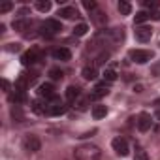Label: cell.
Segmentation results:
<instances>
[{"label": "cell", "mask_w": 160, "mask_h": 160, "mask_svg": "<svg viewBox=\"0 0 160 160\" xmlns=\"http://www.w3.org/2000/svg\"><path fill=\"white\" fill-rule=\"evenodd\" d=\"M73 156H75L77 160H100L102 151H100V147H96V145H92V143H85V145L75 147Z\"/></svg>", "instance_id": "6da1fadb"}, {"label": "cell", "mask_w": 160, "mask_h": 160, "mask_svg": "<svg viewBox=\"0 0 160 160\" xmlns=\"http://www.w3.org/2000/svg\"><path fill=\"white\" fill-rule=\"evenodd\" d=\"M62 30V25H60V21H57V19H45L43 23H42V34L43 36H55V34H58Z\"/></svg>", "instance_id": "7a4b0ae2"}, {"label": "cell", "mask_w": 160, "mask_h": 160, "mask_svg": "<svg viewBox=\"0 0 160 160\" xmlns=\"http://www.w3.org/2000/svg\"><path fill=\"white\" fill-rule=\"evenodd\" d=\"M23 149H25L27 152H38V151L42 149L40 138L34 136V134H27V136L23 138Z\"/></svg>", "instance_id": "3957f363"}, {"label": "cell", "mask_w": 160, "mask_h": 160, "mask_svg": "<svg viewBox=\"0 0 160 160\" xmlns=\"http://www.w3.org/2000/svg\"><path fill=\"white\" fill-rule=\"evenodd\" d=\"M66 109H68V106L60 100V98H53L51 102H47V115H62V113H66Z\"/></svg>", "instance_id": "277c9868"}, {"label": "cell", "mask_w": 160, "mask_h": 160, "mask_svg": "<svg viewBox=\"0 0 160 160\" xmlns=\"http://www.w3.org/2000/svg\"><path fill=\"white\" fill-rule=\"evenodd\" d=\"M128 57H130L134 62H138V64H145V62H149V60L152 58V53L147 51V49H132V51L128 53Z\"/></svg>", "instance_id": "5b68a950"}, {"label": "cell", "mask_w": 160, "mask_h": 160, "mask_svg": "<svg viewBox=\"0 0 160 160\" xmlns=\"http://www.w3.org/2000/svg\"><path fill=\"white\" fill-rule=\"evenodd\" d=\"M111 147L119 156H128V152H130V145H128V141L124 138H115L111 141Z\"/></svg>", "instance_id": "8992f818"}, {"label": "cell", "mask_w": 160, "mask_h": 160, "mask_svg": "<svg viewBox=\"0 0 160 160\" xmlns=\"http://www.w3.org/2000/svg\"><path fill=\"white\" fill-rule=\"evenodd\" d=\"M38 96H40L42 100H45V102H51L53 98H57V96H55V87H53L51 83H42V85L38 87Z\"/></svg>", "instance_id": "52a82bcc"}, {"label": "cell", "mask_w": 160, "mask_h": 160, "mask_svg": "<svg viewBox=\"0 0 160 160\" xmlns=\"http://www.w3.org/2000/svg\"><path fill=\"white\" fill-rule=\"evenodd\" d=\"M21 60H23L25 66H32V64H36L38 60H42V51H40V49H30V51L23 53Z\"/></svg>", "instance_id": "ba28073f"}, {"label": "cell", "mask_w": 160, "mask_h": 160, "mask_svg": "<svg viewBox=\"0 0 160 160\" xmlns=\"http://www.w3.org/2000/svg\"><path fill=\"white\" fill-rule=\"evenodd\" d=\"M102 75H104V81H108V83H113L115 79H117V75H119V66H117L115 62L108 64V66L104 68Z\"/></svg>", "instance_id": "9c48e42d"}, {"label": "cell", "mask_w": 160, "mask_h": 160, "mask_svg": "<svg viewBox=\"0 0 160 160\" xmlns=\"http://www.w3.org/2000/svg\"><path fill=\"white\" fill-rule=\"evenodd\" d=\"M109 85L111 83H108V81H102V83H98L94 89H92V92H91V100H100L102 96H106L108 92H109Z\"/></svg>", "instance_id": "30bf717a"}, {"label": "cell", "mask_w": 160, "mask_h": 160, "mask_svg": "<svg viewBox=\"0 0 160 160\" xmlns=\"http://www.w3.org/2000/svg\"><path fill=\"white\" fill-rule=\"evenodd\" d=\"M51 57H53L55 60L66 62V60H70V58H72V51H70L68 47H57V49H53V51H51Z\"/></svg>", "instance_id": "8fae6325"}, {"label": "cell", "mask_w": 160, "mask_h": 160, "mask_svg": "<svg viewBox=\"0 0 160 160\" xmlns=\"http://www.w3.org/2000/svg\"><path fill=\"white\" fill-rule=\"evenodd\" d=\"M151 36H152L151 27H138V28H136V40H138V42L147 43V42L151 40Z\"/></svg>", "instance_id": "7c38bea8"}, {"label": "cell", "mask_w": 160, "mask_h": 160, "mask_svg": "<svg viewBox=\"0 0 160 160\" xmlns=\"http://www.w3.org/2000/svg\"><path fill=\"white\" fill-rule=\"evenodd\" d=\"M151 115L149 113H141L139 117H138V121H136V126H138V130L139 132H147V130H151Z\"/></svg>", "instance_id": "4fadbf2b"}, {"label": "cell", "mask_w": 160, "mask_h": 160, "mask_svg": "<svg viewBox=\"0 0 160 160\" xmlns=\"http://www.w3.org/2000/svg\"><path fill=\"white\" fill-rule=\"evenodd\" d=\"M83 77L87 79V81H92V79H96L98 77V66L92 62V64H87L85 68H83Z\"/></svg>", "instance_id": "5bb4252c"}, {"label": "cell", "mask_w": 160, "mask_h": 160, "mask_svg": "<svg viewBox=\"0 0 160 160\" xmlns=\"http://www.w3.org/2000/svg\"><path fill=\"white\" fill-rule=\"evenodd\" d=\"M30 21L28 19H15L13 23H12V27H13V30H17V32H27L28 28H30Z\"/></svg>", "instance_id": "9a60e30c"}, {"label": "cell", "mask_w": 160, "mask_h": 160, "mask_svg": "<svg viewBox=\"0 0 160 160\" xmlns=\"http://www.w3.org/2000/svg\"><path fill=\"white\" fill-rule=\"evenodd\" d=\"M30 108H32V111L34 113H38V115H43V113H47V102L45 100H34L32 104H30Z\"/></svg>", "instance_id": "2e32d148"}, {"label": "cell", "mask_w": 160, "mask_h": 160, "mask_svg": "<svg viewBox=\"0 0 160 160\" xmlns=\"http://www.w3.org/2000/svg\"><path fill=\"white\" fill-rule=\"evenodd\" d=\"M79 96H81V89H79V87H73V85H72V87L66 89V100H68V102L73 104Z\"/></svg>", "instance_id": "e0dca14e"}, {"label": "cell", "mask_w": 160, "mask_h": 160, "mask_svg": "<svg viewBox=\"0 0 160 160\" xmlns=\"http://www.w3.org/2000/svg\"><path fill=\"white\" fill-rule=\"evenodd\" d=\"M58 15H60V17H64V19H75L79 13H77V10H75V8L66 6V8H60V10H58Z\"/></svg>", "instance_id": "ac0fdd59"}, {"label": "cell", "mask_w": 160, "mask_h": 160, "mask_svg": "<svg viewBox=\"0 0 160 160\" xmlns=\"http://www.w3.org/2000/svg\"><path fill=\"white\" fill-rule=\"evenodd\" d=\"M106 115H108V108H106V106H102V104H96V106H92V117H94L96 121L104 119Z\"/></svg>", "instance_id": "d6986e66"}, {"label": "cell", "mask_w": 160, "mask_h": 160, "mask_svg": "<svg viewBox=\"0 0 160 160\" xmlns=\"http://www.w3.org/2000/svg\"><path fill=\"white\" fill-rule=\"evenodd\" d=\"M25 100H27V94H25V91H19V89H15V92H13V94H10V102H12V104H15V106H17V104H23Z\"/></svg>", "instance_id": "ffe728a7"}, {"label": "cell", "mask_w": 160, "mask_h": 160, "mask_svg": "<svg viewBox=\"0 0 160 160\" xmlns=\"http://www.w3.org/2000/svg\"><path fill=\"white\" fill-rule=\"evenodd\" d=\"M91 17H92V21H94V25H98V27H100V25H104V23L108 21V17H106L98 8H96L94 12H91Z\"/></svg>", "instance_id": "44dd1931"}, {"label": "cell", "mask_w": 160, "mask_h": 160, "mask_svg": "<svg viewBox=\"0 0 160 160\" xmlns=\"http://www.w3.org/2000/svg\"><path fill=\"white\" fill-rule=\"evenodd\" d=\"M117 8H119L121 15H130V13H132V4H130V2H126V0H121Z\"/></svg>", "instance_id": "7402d4cb"}, {"label": "cell", "mask_w": 160, "mask_h": 160, "mask_svg": "<svg viewBox=\"0 0 160 160\" xmlns=\"http://www.w3.org/2000/svg\"><path fill=\"white\" fill-rule=\"evenodd\" d=\"M34 6H36V10H38V12H42V13H45V12H49V10H51V2H49V0H38Z\"/></svg>", "instance_id": "603a6c76"}, {"label": "cell", "mask_w": 160, "mask_h": 160, "mask_svg": "<svg viewBox=\"0 0 160 160\" xmlns=\"http://www.w3.org/2000/svg\"><path fill=\"white\" fill-rule=\"evenodd\" d=\"M87 30H89V27H87L85 23H79V25H75V28H73V36H85Z\"/></svg>", "instance_id": "cb8c5ba5"}, {"label": "cell", "mask_w": 160, "mask_h": 160, "mask_svg": "<svg viewBox=\"0 0 160 160\" xmlns=\"http://www.w3.org/2000/svg\"><path fill=\"white\" fill-rule=\"evenodd\" d=\"M91 102V98H77L75 102H73V106L79 109V111H85L87 109V104Z\"/></svg>", "instance_id": "d4e9b609"}, {"label": "cell", "mask_w": 160, "mask_h": 160, "mask_svg": "<svg viewBox=\"0 0 160 160\" xmlns=\"http://www.w3.org/2000/svg\"><path fill=\"white\" fill-rule=\"evenodd\" d=\"M147 19H151V12H139V13H136V25H141L143 21H147Z\"/></svg>", "instance_id": "484cf974"}, {"label": "cell", "mask_w": 160, "mask_h": 160, "mask_svg": "<svg viewBox=\"0 0 160 160\" xmlns=\"http://www.w3.org/2000/svg\"><path fill=\"white\" fill-rule=\"evenodd\" d=\"M49 75H51V79H62V70H58V68H51L49 70Z\"/></svg>", "instance_id": "4316f807"}, {"label": "cell", "mask_w": 160, "mask_h": 160, "mask_svg": "<svg viewBox=\"0 0 160 160\" xmlns=\"http://www.w3.org/2000/svg\"><path fill=\"white\" fill-rule=\"evenodd\" d=\"M83 8H85L87 12H94L98 6H96V2H94V0H91V2H89V0H85V2H83Z\"/></svg>", "instance_id": "83f0119b"}, {"label": "cell", "mask_w": 160, "mask_h": 160, "mask_svg": "<svg viewBox=\"0 0 160 160\" xmlns=\"http://www.w3.org/2000/svg\"><path fill=\"white\" fill-rule=\"evenodd\" d=\"M143 6H145V8H149V10H156V8L160 6V2H158V0H152V2L145 0V2H143Z\"/></svg>", "instance_id": "f1b7e54d"}, {"label": "cell", "mask_w": 160, "mask_h": 160, "mask_svg": "<svg viewBox=\"0 0 160 160\" xmlns=\"http://www.w3.org/2000/svg\"><path fill=\"white\" fill-rule=\"evenodd\" d=\"M12 8H13V4H12V2H4L2 6H0V13H6V12H10Z\"/></svg>", "instance_id": "f546056e"}, {"label": "cell", "mask_w": 160, "mask_h": 160, "mask_svg": "<svg viewBox=\"0 0 160 160\" xmlns=\"http://www.w3.org/2000/svg\"><path fill=\"white\" fill-rule=\"evenodd\" d=\"M2 87H4L6 92H10V81H8V79H2Z\"/></svg>", "instance_id": "4dcf8cb0"}, {"label": "cell", "mask_w": 160, "mask_h": 160, "mask_svg": "<svg viewBox=\"0 0 160 160\" xmlns=\"http://www.w3.org/2000/svg\"><path fill=\"white\" fill-rule=\"evenodd\" d=\"M8 51H19V43H10Z\"/></svg>", "instance_id": "1f68e13d"}, {"label": "cell", "mask_w": 160, "mask_h": 160, "mask_svg": "<svg viewBox=\"0 0 160 160\" xmlns=\"http://www.w3.org/2000/svg\"><path fill=\"white\" fill-rule=\"evenodd\" d=\"M154 117H156V121H160V109H156V113H154Z\"/></svg>", "instance_id": "d6a6232c"}]
</instances>
